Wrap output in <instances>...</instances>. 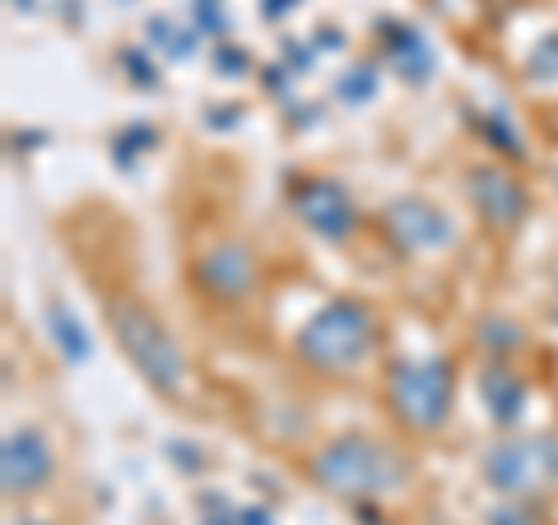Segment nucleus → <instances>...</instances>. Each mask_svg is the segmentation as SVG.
Segmentation results:
<instances>
[{
	"mask_svg": "<svg viewBox=\"0 0 558 525\" xmlns=\"http://www.w3.org/2000/svg\"><path fill=\"white\" fill-rule=\"evenodd\" d=\"M307 469L322 488H330V493H340L349 502L387 498L396 488H405L414 475V465L400 451L373 442V437H336V442H326L307 461Z\"/></svg>",
	"mask_w": 558,
	"mask_h": 525,
	"instance_id": "1",
	"label": "nucleus"
},
{
	"mask_svg": "<svg viewBox=\"0 0 558 525\" xmlns=\"http://www.w3.org/2000/svg\"><path fill=\"white\" fill-rule=\"evenodd\" d=\"M293 349H299V358L307 367H317V373L344 377L349 367H359V363L373 358L377 321H373L368 307L354 303V297H336V303H326L317 317L299 330Z\"/></svg>",
	"mask_w": 558,
	"mask_h": 525,
	"instance_id": "2",
	"label": "nucleus"
},
{
	"mask_svg": "<svg viewBox=\"0 0 558 525\" xmlns=\"http://www.w3.org/2000/svg\"><path fill=\"white\" fill-rule=\"evenodd\" d=\"M108 326L121 344V354L135 363V373L149 381L154 391L172 395L186 377V358H182V344L172 340V330L159 321V312L145 307L140 297H108Z\"/></svg>",
	"mask_w": 558,
	"mask_h": 525,
	"instance_id": "3",
	"label": "nucleus"
},
{
	"mask_svg": "<svg viewBox=\"0 0 558 525\" xmlns=\"http://www.w3.org/2000/svg\"><path fill=\"white\" fill-rule=\"evenodd\" d=\"M451 391H457V377L447 358L396 363L387 377V400L410 432H438L451 414Z\"/></svg>",
	"mask_w": 558,
	"mask_h": 525,
	"instance_id": "4",
	"label": "nucleus"
},
{
	"mask_svg": "<svg viewBox=\"0 0 558 525\" xmlns=\"http://www.w3.org/2000/svg\"><path fill=\"white\" fill-rule=\"evenodd\" d=\"M484 479L502 498H535L558 484V437H521L484 456Z\"/></svg>",
	"mask_w": 558,
	"mask_h": 525,
	"instance_id": "5",
	"label": "nucleus"
},
{
	"mask_svg": "<svg viewBox=\"0 0 558 525\" xmlns=\"http://www.w3.org/2000/svg\"><path fill=\"white\" fill-rule=\"evenodd\" d=\"M289 205H293V215L326 242L349 237L354 223H359V209H354V200H349V191L340 182H330V178H299L289 191Z\"/></svg>",
	"mask_w": 558,
	"mask_h": 525,
	"instance_id": "6",
	"label": "nucleus"
},
{
	"mask_svg": "<svg viewBox=\"0 0 558 525\" xmlns=\"http://www.w3.org/2000/svg\"><path fill=\"white\" fill-rule=\"evenodd\" d=\"M381 229H387V237L400 252H442L457 237L442 209H433L428 200H414V196H400L381 209Z\"/></svg>",
	"mask_w": 558,
	"mask_h": 525,
	"instance_id": "7",
	"label": "nucleus"
},
{
	"mask_svg": "<svg viewBox=\"0 0 558 525\" xmlns=\"http://www.w3.org/2000/svg\"><path fill=\"white\" fill-rule=\"evenodd\" d=\"M256 256L242 242H215L201 260H196V284L215 297V303H242L256 293Z\"/></svg>",
	"mask_w": 558,
	"mask_h": 525,
	"instance_id": "8",
	"label": "nucleus"
},
{
	"mask_svg": "<svg viewBox=\"0 0 558 525\" xmlns=\"http://www.w3.org/2000/svg\"><path fill=\"white\" fill-rule=\"evenodd\" d=\"M51 479V447L38 428H20L0 447V488L5 498H28Z\"/></svg>",
	"mask_w": 558,
	"mask_h": 525,
	"instance_id": "9",
	"label": "nucleus"
},
{
	"mask_svg": "<svg viewBox=\"0 0 558 525\" xmlns=\"http://www.w3.org/2000/svg\"><path fill=\"white\" fill-rule=\"evenodd\" d=\"M470 200H475V209L484 215L488 229H517L521 219H526V191H521L517 178H508L502 168L494 163H480V168H470Z\"/></svg>",
	"mask_w": 558,
	"mask_h": 525,
	"instance_id": "10",
	"label": "nucleus"
},
{
	"mask_svg": "<svg viewBox=\"0 0 558 525\" xmlns=\"http://www.w3.org/2000/svg\"><path fill=\"white\" fill-rule=\"evenodd\" d=\"M377 33H381V51H387V61H391V70H396L400 80H405V84H424V80H433V51H428V42L418 38L410 24L381 20Z\"/></svg>",
	"mask_w": 558,
	"mask_h": 525,
	"instance_id": "11",
	"label": "nucleus"
},
{
	"mask_svg": "<svg viewBox=\"0 0 558 525\" xmlns=\"http://www.w3.org/2000/svg\"><path fill=\"white\" fill-rule=\"evenodd\" d=\"M480 395H484V410L494 424H517L521 410H526V381H521L517 373H508V367H488V373L480 377Z\"/></svg>",
	"mask_w": 558,
	"mask_h": 525,
	"instance_id": "12",
	"label": "nucleus"
},
{
	"mask_svg": "<svg viewBox=\"0 0 558 525\" xmlns=\"http://www.w3.org/2000/svg\"><path fill=\"white\" fill-rule=\"evenodd\" d=\"M47 326H51V340H57V349H61L65 363H84V358L94 354L89 330H84V321H80L65 303H47Z\"/></svg>",
	"mask_w": 558,
	"mask_h": 525,
	"instance_id": "13",
	"label": "nucleus"
},
{
	"mask_svg": "<svg viewBox=\"0 0 558 525\" xmlns=\"http://www.w3.org/2000/svg\"><path fill=\"white\" fill-rule=\"evenodd\" d=\"M480 344L484 349H498V354H512V349L521 344V330L512 321H502V317H484L480 321Z\"/></svg>",
	"mask_w": 558,
	"mask_h": 525,
	"instance_id": "14",
	"label": "nucleus"
},
{
	"mask_svg": "<svg viewBox=\"0 0 558 525\" xmlns=\"http://www.w3.org/2000/svg\"><path fill=\"white\" fill-rule=\"evenodd\" d=\"M526 70H531V80H545V84H554V80H558V33H549V38H539V47L531 51Z\"/></svg>",
	"mask_w": 558,
	"mask_h": 525,
	"instance_id": "15",
	"label": "nucleus"
},
{
	"mask_svg": "<svg viewBox=\"0 0 558 525\" xmlns=\"http://www.w3.org/2000/svg\"><path fill=\"white\" fill-rule=\"evenodd\" d=\"M373 94H377L373 65H359V70H349V75L340 80V98H344V102H368Z\"/></svg>",
	"mask_w": 558,
	"mask_h": 525,
	"instance_id": "16",
	"label": "nucleus"
},
{
	"mask_svg": "<svg viewBox=\"0 0 558 525\" xmlns=\"http://www.w3.org/2000/svg\"><path fill=\"white\" fill-rule=\"evenodd\" d=\"M484 135L494 139V145H502L512 154V159H526V149H521V139H517V131L508 126V117L502 112H494V117H484Z\"/></svg>",
	"mask_w": 558,
	"mask_h": 525,
	"instance_id": "17",
	"label": "nucleus"
},
{
	"mask_svg": "<svg viewBox=\"0 0 558 525\" xmlns=\"http://www.w3.org/2000/svg\"><path fill=\"white\" fill-rule=\"evenodd\" d=\"M149 33H154V42H159V47H172V57H191V42H186V33L168 28L163 20H154V24H149Z\"/></svg>",
	"mask_w": 558,
	"mask_h": 525,
	"instance_id": "18",
	"label": "nucleus"
},
{
	"mask_svg": "<svg viewBox=\"0 0 558 525\" xmlns=\"http://www.w3.org/2000/svg\"><path fill=\"white\" fill-rule=\"evenodd\" d=\"M488 525H535V516L526 506H494V512H488Z\"/></svg>",
	"mask_w": 558,
	"mask_h": 525,
	"instance_id": "19",
	"label": "nucleus"
},
{
	"mask_svg": "<svg viewBox=\"0 0 558 525\" xmlns=\"http://www.w3.org/2000/svg\"><path fill=\"white\" fill-rule=\"evenodd\" d=\"M215 65L223 70V75H242V70H247V51H238V47H219V51H215Z\"/></svg>",
	"mask_w": 558,
	"mask_h": 525,
	"instance_id": "20",
	"label": "nucleus"
},
{
	"mask_svg": "<svg viewBox=\"0 0 558 525\" xmlns=\"http://www.w3.org/2000/svg\"><path fill=\"white\" fill-rule=\"evenodd\" d=\"M121 65L135 70V84H145V89H154V70L145 65V57H140V51H121Z\"/></svg>",
	"mask_w": 558,
	"mask_h": 525,
	"instance_id": "21",
	"label": "nucleus"
},
{
	"mask_svg": "<svg viewBox=\"0 0 558 525\" xmlns=\"http://www.w3.org/2000/svg\"><path fill=\"white\" fill-rule=\"evenodd\" d=\"M196 14H201V24H205L209 33H219V28H223V20H219V5H215V0H201V5H196Z\"/></svg>",
	"mask_w": 558,
	"mask_h": 525,
	"instance_id": "22",
	"label": "nucleus"
},
{
	"mask_svg": "<svg viewBox=\"0 0 558 525\" xmlns=\"http://www.w3.org/2000/svg\"><path fill=\"white\" fill-rule=\"evenodd\" d=\"M238 525H270V516H266V512H260V506H247V512H242V516H238Z\"/></svg>",
	"mask_w": 558,
	"mask_h": 525,
	"instance_id": "23",
	"label": "nucleus"
},
{
	"mask_svg": "<svg viewBox=\"0 0 558 525\" xmlns=\"http://www.w3.org/2000/svg\"><path fill=\"white\" fill-rule=\"evenodd\" d=\"M14 525H47V521H28V516H24V521H14Z\"/></svg>",
	"mask_w": 558,
	"mask_h": 525,
	"instance_id": "24",
	"label": "nucleus"
},
{
	"mask_svg": "<svg viewBox=\"0 0 558 525\" xmlns=\"http://www.w3.org/2000/svg\"><path fill=\"white\" fill-rule=\"evenodd\" d=\"M209 525H229V521H209ZM233 525H238V521H233Z\"/></svg>",
	"mask_w": 558,
	"mask_h": 525,
	"instance_id": "25",
	"label": "nucleus"
},
{
	"mask_svg": "<svg viewBox=\"0 0 558 525\" xmlns=\"http://www.w3.org/2000/svg\"><path fill=\"white\" fill-rule=\"evenodd\" d=\"M554 321H558V297H554Z\"/></svg>",
	"mask_w": 558,
	"mask_h": 525,
	"instance_id": "26",
	"label": "nucleus"
}]
</instances>
